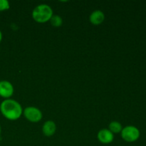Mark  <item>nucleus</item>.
I'll list each match as a JSON object with an SVG mask.
<instances>
[{
	"mask_svg": "<svg viewBox=\"0 0 146 146\" xmlns=\"http://www.w3.org/2000/svg\"><path fill=\"white\" fill-rule=\"evenodd\" d=\"M0 112L9 121H16L21 117L23 109L21 104L14 99H4L0 104Z\"/></svg>",
	"mask_w": 146,
	"mask_h": 146,
	"instance_id": "obj_1",
	"label": "nucleus"
},
{
	"mask_svg": "<svg viewBox=\"0 0 146 146\" xmlns=\"http://www.w3.org/2000/svg\"><path fill=\"white\" fill-rule=\"evenodd\" d=\"M14 86L9 81L3 80L0 81V96L4 99H8L14 94Z\"/></svg>",
	"mask_w": 146,
	"mask_h": 146,
	"instance_id": "obj_5",
	"label": "nucleus"
},
{
	"mask_svg": "<svg viewBox=\"0 0 146 146\" xmlns=\"http://www.w3.org/2000/svg\"><path fill=\"white\" fill-rule=\"evenodd\" d=\"M1 40H2V33H1V30H0V43H1Z\"/></svg>",
	"mask_w": 146,
	"mask_h": 146,
	"instance_id": "obj_12",
	"label": "nucleus"
},
{
	"mask_svg": "<svg viewBox=\"0 0 146 146\" xmlns=\"http://www.w3.org/2000/svg\"><path fill=\"white\" fill-rule=\"evenodd\" d=\"M50 22L53 27H59L62 25L63 19L59 15H53L50 19Z\"/></svg>",
	"mask_w": 146,
	"mask_h": 146,
	"instance_id": "obj_10",
	"label": "nucleus"
},
{
	"mask_svg": "<svg viewBox=\"0 0 146 146\" xmlns=\"http://www.w3.org/2000/svg\"><path fill=\"white\" fill-rule=\"evenodd\" d=\"M122 125L118 121H112L109 124V131L112 133H119L122 131Z\"/></svg>",
	"mask_w": 146,
	"mask_h": 146,
	"instance_id": "obj_9",
	"label": "nucleus"
},
{
	"mask_svg": "<svg viewBox=\"0 0 146 146\" xmlns=\"http://www.w3.org/2000/svg\"><path fill=\"white\" fill-rule=\"evenodd\" d=\"M10 8V4L7 0H0V12L8 10Z\"/></svg>",
	"mask_w": 146,
	"mask_h": 146,
	"instance_id": "obj_11",
	"label": "nucleus"
},
{
	"mask_svg": "<svg viewBox=\"0 0 146 146\" xmlns=\"http://www.w3.org/2000/svg\"><path fill=\"white\" fill-rule=\"evenodd\" d=\"M105 19V14L101 10H95L91 14L89 20L94 25H99L104 22Z\"/></svg>",
	"mask_w": 146,
	"mask_h": 146,
	"instance_id": "obj_8",
	"label": "nucleus"
},
{
	"mask_svg": "<svg viewBox=\"0 0 146 146\" xmlns=\"http://www.w3.org/2000/svg\"><path fill=\"white\" fill-rule=\"evenodd\" d=\"M53 15L51 7L46 4L36 6L32 11L33 19L38 23H46L50 21Z\"/></svg>",
	"mask_w": 146,
	"mask_h": 146,
	"instance_id": "obj_2",
	"label": "nucleus"
},
{
	"mask_svg": "<svg viewBox=\"0 0 146 146\" xmlns=\"http://www.w3.org/2000/svg\"><path fill=\"white\" fill-rule=\"evenodd\" d=\"M24 117L31 123L39 122L42 119V113L36 107L29 106L23 111Z\"/></svg>",
	"mask_w": 146,
	"mask_h": 146,
	"instance_id": "obj_4",
	"label": "nucleus"
},
{
	"mask_svg": "<svg viewBox=\"0 0 146 146\" xmlns=\"http://www.w3.org/2000/svg\"><path fill=\"white\" fill-rule=\"evenodd\" d=\"M121 137L125 141L132 143L136 141L140 137V131L136 127L128 125L122 129L121 132Z\"/></svg>",
	"mask_w": 146,
	"mask_h": 146,
	"instance_id": "obj_3",
	"label": "nucleus"
},
{
	"mask_svg": "<svg viewBox=\"0 0 146 146\" xmlns=\"http://www.w3.org/2000/svg\"><path fill=\"white\" fill-rule=\"evenodd\" d=\"M56 131V125L53 121H47L44 123L42 126V132L44 135L51 137L54 135Z\"/></svg>",
	"mask_w": 146,
	"mask_h": 146,
	"instance_id": "obj_7",
	"label": "nucleus"
},
{
	"mask_svg": "<svg viewBox=\"0 0 146 146\" xmlns=\"http://www.w3.org/2000/svg\"><path fill=\"white\" fill-rule=\"evenodd\" d=\"M1 125H0V136H1Z\"/></svg>",
	"mask_w": 146,
	"mask_h": 146,
	"instance_id": "obj_13",
	"label": "nucleus"
},
{
	"mask_svg": "<svg viewBox=\"0 0 146 146\" xmlns=\"http://www.w3.org/2000/svg\"><path fill=\"white\" fill-rule=\"evenodd\" d=\"M97 137L99 142L103 144H109L112 143L114 140L113 133H112L109 130L106 128L100 130L98 131Z\"/></svg>",
	"mask_w": 146,
	"mask_h": 146,
	"instance_id": "obj_6",
	"label": "nucleus"
}]
</instances>
